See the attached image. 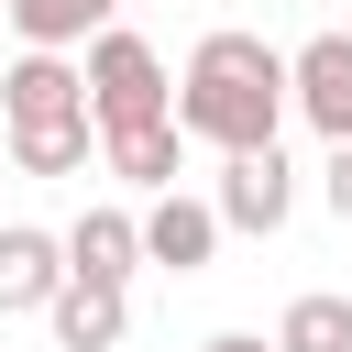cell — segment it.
Returning <instances> with one entry per match:
<instances>
[{
  "label": "cell",
  "mask_w": 352,
  "mask_h": 352,
  "mask_svg": "<svg viewBox=\"0 0 352 352\" xmlns=\"http://www.w3.org/2000/svg\"><path fill=\"white\" fill-rule=\"evenodd\" d=\"M297 110V55H275L264 33H198L187 77H176V121L220 154L275 143V121Z\"/></svg>",
  "instance_id": "6da1fadb"
},
{
  "label": "cell",
  "mask_w": 352,
  "mask_h": 352,
  "mask_svg": "<svg viewBox=\"0 0 352 352\" xmlns=\"http://www.w3.org/2000/svg\"><path fill=\"white\" fill-rule=\"evenodd\" d=\"M88 110H99V132L176 121V77L154 66V44H143V33H99V44H88Z\"/></svg>",
  "instance_id": "7a4b0ae2"
},
{
  "label": "cell",
  "mask_w": 352,
  "mask_h": 352,
  "mask_svg": "<svg viewBox=\"0 0 352 352\" xmlns=\"http://www.w3.org/2000/svg\"><path fill=\"white\" fill-rule=\"evenodd\" d=\"M0 110H11V121H77V110H88V66H66L55 44H22V55L0 66Z\"/></svg>",
  "instance_id": "3957f363"
},
{
  "label": "cell",
  "mask_w": 352,
  "mask_h": 352,
  "mask_svg": "<svg viewBox=\"0 0 352 352\" xmlns=\"http://www.w3.org/2000/svg\"><path fill=\"white\" fill-rule=\"evenodd\" d=\"M286 209H297V176H286L275 143L220 154V220H231V231H286Z\"/></svg>",
  "instance_id": "277c9868"
},
{
  "label": "cell",
  "mask_w": 352,
  "mask_h": 352,
  "mask_svg": "<svg viewBox=\"0 0 352 352\" xmlns=\"http://www.w3.org/2000/svg\"><path fill=\"white\" fill-rule=\"evenodd\" d=\"M220 198H176V187H154V209H143V264H165V275H198L209 253H220Z\"/></svg>",
  "instance_id": "5b68a950"
},
{
  "label": "cell",
  "mask_w": 352,
  "mask_h": 352,
  "mask_svg": "<svg viewBox=\"0 0 352 352\" xmlns=\"http://www.w3.org/2000/svg\"><path fill=\"white\" fill-rule=\"evenodd\" d=\"M77 264H66V242L55 231H33V220H0V319L11 308H55V286H66Z\"/></svg>",
  "instance_id": "8992f818"
},
{
  "label": "cell",
  "mask_w": 352,
  "mask_h": 352,
  "mask_svg": "<svg viewBox=\"0 0 352 352\" xmlns=\"http://www.w3.org/2000/svg\"><path fill=\"white\" fill-rule=\"evenodd\" d=\"M297 110L330 143H352V33H308L297 44Z\"/></svg>",
  "instance_id": "52a82bcc"
},
{
  "label": "cell",
  "mask_w": 352,
  "mask_h": 352,
  "mask_svg": "<svg viewBox=\"0 0 352 352\" xmlns=\"http://www.w3.org/2000/svg\"><path fill=\"white\" fill-rule=\"evenodd\" d=\"M44 319H55V341H66V352H110V341L132 330V308H121V275H66Z\"/></svg>",
  "instance_id": "ba28073f"
},
{
  "label": "cell",
  "mask_w": 352,
  "mask_h": 352,
  "mask_svg": "<svg viewBox=\"0 0 352 352\" xmlns=\"http://www.w3.org/2000/svg\"><path fill=\"white\" fill-rule=\"evenodd\" d=\"M88 143H99V110H77V121H11V165L22 176H77Z\"/></svg>",
  "instance_id": "9c48e42d"
},
{
  "label": "cell",
  "mask_w": 352,
  "mask_h": 352,
  "mask_svg": "<svg viewBox=\"0 0 352 352\" xmlns=\"http://www.w3.org/2000/svg\"><path fill=\"white\" fill-rule=\"evenodd\" d=\"M176 143H187V121H143V132H99V154H110V176H121V187H176Z\"/></svg>",
  "instance_id": "30bf717a"
},
{
  "label": "cell",
  "mask_w": 352,
  "mask_h": 352,
  "mask_svg": "<svg viewBox=\"0 0 352 352\" xmlns=\"http://www.w3.org/2000/svg\"><path fill=\"white\" fill-rule=\"evenodd\" d=\"M66 264H77V275H132V264H143V220H132V209H88V220L66 231Z\"/></svg>",
  "instance_id": "8fae6325"
},
{
  "label": "cell",
  "mask_w": 352,
  "mask_h": 352,
  "mask_svg": "<svg viewBox=\"0 0 352 352\" xmlns=\"http://www.w3.org/2000/svg\"><path fill=\"white\" fill-rule=\"evenodd\" d=\"M110 11H121V0H11V33L66 55V44H99V33H110Z\"/></svg>",
  "instance_id": "7c38bea8"
},
{
  "label": "cell",
  "mask_w": 352,
  "mask_h": 352,
  "mask_svg": "<svg viewBox=\"0 0 352 352\" xmlns=\"http://www.w3.org/2000/svg\"><path fill=\"white\" fill-rule=\"evenodd\" d=\"M275 352H352V297H297L275 319Z\"/></svg>",
  "instance_id": "4fadbf2b"
},
{
  "label": "cell",
  "mask_w": 352,
  "mask_h": 352,
  "mask_svg": "<svg viewBox=\"0 0 352 352\" xmlns=\"http://www.w3.org/2000/svg\"><path fill=\"white\" fill-rule=\"evenodd\" d=\"M319 198H330V209L352 220V143H330V165H319Z\"/></svg>",
  "instance_id": "5bb4252c"
},
{
  "label": "cell",
  "mask_w": 352,
  "mask_h": 352,
  "mask_svg": "<svg viewBox=\"0 0 352 352\" xmlns=\"http://www.w3.org/2000/svg\"><path fill=\"white\" fill-rule=\"evenodd\" d=\"M198 352H275V341H253V330H220V341H198Z\"/></svg>",
  "instance_id": "9a60e30c"
},
{
  "label": "cell",
  "mask_w": 352,
  "mask_h": 352,
  "mask_svg": "<svg viewBox=\"0 0 352 352\" xmlns=\"http://www.w3.org/2000/svg\"><path fill=\"white\" fill-rule=\"evenodd\" d=\"M0 33H11V0H0Z\"/></svg>",
  "instance_id": "2e32d148"
}]
</instances>
